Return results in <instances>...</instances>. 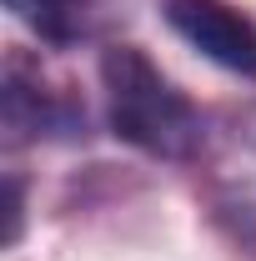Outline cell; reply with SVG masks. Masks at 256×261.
<instances>
[{"instance_id": "6da1fadb", "label": "cell", "mask_w": 256, "mask_h": 261, "mask_svg": "<svg viewBox=\"0 0 256 261\" xmlns=\"http://www.w3.org/2000/svg\"><path fill=\"white\" fill-rule=\"evenodd\" d=\"M106 100H111V126L121 141L141 146L161 161H186L201 146V116L156 65L136 45H111L100 61Z\"/></svg>"}, {"instance_id": "7a4b0ae2", "label": "cell", "mask_w": 256, "mask_h": 261, "mask_svg": "<svg viewBox=\"0 0 256 261\" xmlns=\"http://www.w3.org/2000/svg\"><path fill=\"white\" fill-rule=\"evenodd\" d=\"M166 20L181 40H191L206 61L231 75L256 81V20L226 0H166Z\"/></svg>"}, {"instance_id": "3957f363", "label": "cell", "mask_w": 256, "mask_h": 261, "mask_svg": "<svg viewBox=\"0 0 256 261\" xmlns=\"http://www.w3.org/2000/svg\"><path fill=\"white\" fill-rule=\"evenodd\" d=\"M35 35H45V40H75V35L86 31V15H91V5L96 0H5Z\"/></svg>"}, {"instance_id": "277c9868", "label": "cell", "mask_w": 256, "mask_h": 261, "mask_svg": "<svg viewBox=\"0 0 256 261\" xmlns=\"http://www.w3.org/2000/svg\"><path fill=\"white\" fill-rule=\"evenodd\" d=\"M231 176L246 186V196H256V116H246V126L236 136V161H231Z\"/></svg>"}]
</instances>
